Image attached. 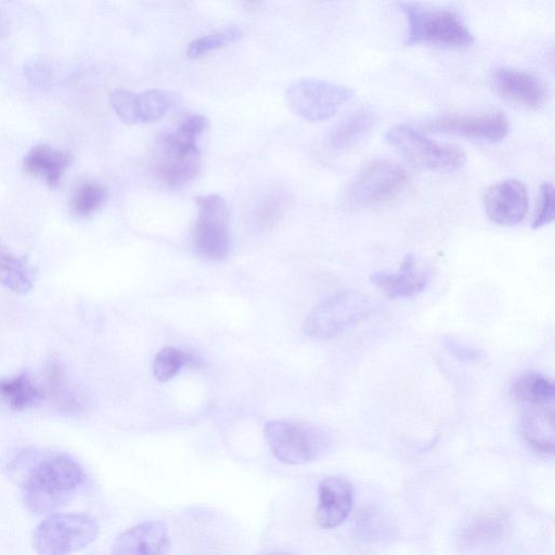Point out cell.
<instances>
[{"label":"cell","mask_w":555,"mask_h":555,"mask_svg":"<svg viewBox=\"0 0 555 555\" xmlns=\"http://www.w3.org/2000/svg\"><path fill=\"white\" fill-rule=\"evenodd\" d=\"M4 470L20 489L25 507L36 515L67 504L87 481L82 466L73 456L52 450H20L7 461Z\"/></svg>","instance_id":"cell-1"},{"label":"cell","mask_w":555,"mask_h":555,"mask_svg":"<svg viewBox=\"0 0 555 555\" xmlns=\"http://www.w3.org/2000/svg\"><path fill=\"white\" fill-rule=\"evenodd\" d=\"M207 125L205 116L191 114L160 138L156 172L165 184L181 188L196 178L201 169L198 140Z\"/></svg>","instance_id":"cell-2"},{"label":"cell","mask_w":555,"mask_h":555,"mask_svg":"<svg viewBox=\"0 0 555 555\" xmlns=\"http://www.w3.org/2000/svg\"><path fill=\"white\" fill-rule=\"evenodd\" d=\"M398 4L408 21L406 44L464 48L473 43V34L456 12L418 2Z\"/></svg>","instance_id":"cell-3"},{"label":"cell","mask_w":555,"mask_h":555,"mask_svg":"<svg viewBox=\"0 0 555 555\" xmlns=\"http://www.w3.org/2000/svg\"><path fill=\"white\" fill-rule=\"evenodd\" d=\"M385 140L405 162L421 170L454 171L466 160L460 146L436 142L408 124L388 129Z\"/></svg>","instance_id":"cell-4"},{"label":"cell","mask_w":555,"mask_h":555,"mask_svg":"<svg viewBox=\"0 0 555 555\" xmlns=\"http://www.w3.org/2000/svg\"><path fill=\"white\" fill-rule=\"evenodd\" d=\"M99 534L96 520L86 513H52L35 528L33 546L37 555H70Z\"/></svg>","instance_id":"cell-5"},{"label":"cell","mask_w":555,"mask_h":555,"mask_svg":"<svg viewBox=\"0 0 555 555\" xmlns=\"http://www.w3.org/2000/svg\"><path fill=\"white\" fill-rule=\"evenodd\" d=\"M373 310L370 297L359 291H343L324 299L307 315L305 333L317 339H330L357 324Z\"/></svg>","instance_id":"cell-6"},{"label":"cell","mask_w":555,"mask_h":555,"mask_svg":"<svg viewBox=\"0 0 555 555\" xmlns=\"http://www.w3.org/2000/svg\"><path fill=\"white\" fill-rule=\"evenodd\" d=\"M353 98L349 87L317 78L298 79L286 92L291 109L308 121L331 118Z\"/></svg>","instance_id":"cell-7"},{"label":"cell","mask_w":555,"mask_h":555,"mask_svg":"<svg viewBox=\"0 0 555 555\" xmlns=\"http://www.w3.org/2000/svg\"><path fill=\"white\" fill-rule=\"evenodd\" d=\"M408 173L398 163L376 158L366 163L346 191L348 204L372 207L395 197L406 184Z\"/></svg>","instance_id":"cell-8"},{"label":"cell","mask_w":555,"mask_h":555,"mask_svg":"<svg viewBox=\"0 0 555 555\" xmlns=\"http://www.w3.org/2000/svg\"><path fill=\"white\" fill-rule=\"evenodd\" d=\"M263 433L272 454L286 464L313 461L327 446V438L322 431L298 422L271 421L266 424Z\"/></svg>","instance_id":"cell-9"},{"label":"cell","mask_w":555,"mask_h":555,"mask_svg":"<svg viewBox=\"0 0 555 555\" xmlns=\"http://www.w3.org/2000/svg\"><path fill=\"white\" fill-rule=\"evenodd\" d=\"M196 205L194 246L201 255L209 259H223L230 248L227 202L218 194H206L196 197Z\"/></svg>","instance_id":"cell-10"},{"label":"cell","mask_w":555,"mask_h":555,"mask_svg":"<svg viewBox=\"0 0 555 555\" xmlns=\"http://www.w3.org/2000/svg\"><path fill=\"white\" fill-rule=\"evenodd\" d=\"M111 105L117 117L126 124H153L163 119L172 108L175 94L157 88L142 92L117 89L111 94Z\"/></svg>","instance_id":"cell-11"},{"label":"cell","mask_w":555,"mask_h":555,"mask_svg":"<svg viewBox=\"0 0 555 555\" xmlns=\"http://www.w3.org/2000/svg\"><path fill=\"white\" fill-rule=\"evenodd\" d=\"M424 127L430 131L451 133L482 142H496L508 132V120L496 111L474 115H447L429 120Z\"/></svg>","instance_id":"cell-12"},{"label":"cell","mask_w":555,"mask_h":555,"mask_svg":"<svg viewBox=\"0 0 555 555\" xmlns=\"http://www.w3.org/2000/svg\"><path fill=\"white\" fill-rule=\"evenodd\" d=\"M430 267L413 254L404 257L398 272H374L371 281L387 298H410L421 294L430 281Z\"/></svg>","instance_id":"cell-13"},{"label":"cell","mask_w":555,"mask_h":555,"mask_svg":"<svg viewBox=\"0 0 555 555\" xmlns=\"http://www.w3.org/2000/svg\"><path fill=\"white\" fill-rule=\"evenodd\" d=\"M528 192L516 179H506L489 186L483 196L488 218L501 225L520 222L528 210Z\"/></svg>","instance_id":"cell-14"},{"label":"cell","mask_w":555,"mask_h":555,"mask_svg":"<svg viewBox=\"0 0 555 555\" xmlns=\"http://www.w3.org/2000/svg\"><path fill=\"white\" fill-rule=\"evenodd\" d=\"M496 92L504 99L528 107L538 108L546 99L544 85L532 74L512 67H498L491 74Z\"/></svg>","instance_id":"cell-15"},{"label":"cell","mask_w":555,"mask_h":555,"mask_svg":"<svg viewBox=\"0 0 555 555\" xmlns=\"http://www.w3.org/2000/svg\"><path fill=\"white\" fill-rule=\"evenodd\" d=\"M169 547L166 525L159 520H147L118 534L111 555H164Z\"/></svg>","instance_id":"cell-16"},{"label":"cell","mask_w":555,"mask_h":555,"mask_svg":"<svg viewBox=\"0 0 555 555\" xmlns=\"http://www.w3.org/2000/svg\"><path fill=\"white\" fill-rule=\"evenodd\" d=\"M319 502L315 508V521L325 529L339 526L352 507V488L340 477H326L318 489Z\"/></svg>","instance_id":"cell-17"},{"label":"cell","mask_w":555,"mask_h":555,"mask_svg":"<svg viewBox=\"0 0 555 555\" xmlns=\"http://www.w3.org/2000/svg\"><path fill=\"white\" fill-rule=\"evenodd\" d=\"M377 117V112L371 106H361L348 113L327 132L326 147L334 153L354 149L371 134Z\"/></svg>","instance_id":"cell-18"},{"label":"cell","mask_w":555,"mask_h":555,"mask_svg":"<svg viewBox=\"0 0 555 555\" xmlns=\"http://www.w3.org/2000/svg\"><path fill=\"white\" fill-rule=\"evenodd\" d=\"M41 389L43 398L61 412L78 413L85 406L81 395L72 387L62 362L54 356L44 362Z\"/></svg>","instance_id":"cell-19"},{"label":"cell","mask_w":555,"mask_h":555,"mask_svg":"<svg viewBox=\"0 0 555 555\" xmlns=\"http://www.w3.org/2000/svg\"><path fill=\"white\" fill-rule=\"evenodd\" d=\"M519 433L533 450L552 455L555 444L553 408L529 406L520 417Z\"/></svg>","instance_id":"cell-20"},{"label":"cell","mask_w":555,"mask_h":555,"mask_svg":"<svg viewBox=\"0 0 555 555\" xmlns=\"http://www.w3.org/2000/svg\"><path fill=\"white\" fill-rule=\"evenodd\" d=\"M70 162L68 152L48 144H38L25 155L23 167L26 172L44 180L53 188L60 183Z\"/></svg>","instance_id":"cell-21"},{"label":"cell","mask_w":555,"mask_h":555,"mask_svg":"<svg viewBox=\"0 0 555 555\" xmlns=\"http://www.w3.org/2000/svg\"><path fill=\"white\" fill-rule=\"evenodd\" d=\"M42 400H44L42 389L28 372L0 378V401L11 410H28Z\"/></svg>","instance_id":"cell-22"},{"label":"cell","mask_w":555,"mask_h":555,"mask_svg":"<svg viewBox=\"0 0 555 555\" xmlns=\"http://www.w3.org/2000/svg\"><path fill=\"white\" fill-rule=\"evenodd\" d=\"M0 285L16 294H25L34 285L33 268L24 257L15 255L1 240Z\"/></svg>","instance_id":"cell-23"},{"label":"cell","mask_w":555,"mask_h":555,"mask_svg":"<svg viewBox=\"0 0 555 555\" xmlns=\"http://www.w3.org/2000/svg\"><path fill=\"white\" fill-rule=\"evenodd\" d=\"M511 393L529 406H552L555 391L551 378L538 372H527L514 380Z\"/></svg>","instance_id":"cell-24"},{"label":"cell","mask_w":555,"mask_h":555,"mask_svg":"<svg viewBox=\"0 0 555 555\" xmlns=\"http://www.w3.org/2000/svg\"><path fill=\"white\" fill-rule=\"evenodd\" d=\"M288 194L284 189L273 188L266 191L258 199L255 219L259 227L271 228L282 217L288 204Z\"/></svg>","instance_id":"cell-25"},{"label":"cell","mask_w":555,"mask_h":555,"mask_svg":"<svg viewBox=\"0 0 555 555\" xmlns=\"http://www.w3.org/2000/svg\"><path fill=\"white\" fill-rule=\"evenodd\" d=\"M243 36V30L237 25H230L222 30L202 36L190 42L186 55L190 59H198L210 51L222 48L236 41Z\"/></svg>","instance_id":"cell-26"},{"label":"cell","mask_w":555,"mask_h":555,"mask_svg":"<svg viewBox=\"0 0 555 555\" xmlns=\"http://www.w3.org/2000/svg\"><path fill=\"white\" fill-rule=\"evenodd\" d=\"M105 199V188L95 182H86L74 193L72 209L79 217H88L95 212Z\"/></svg>","instance_id":"cell-27"},{"label":"cell","mask_w":555,"mask_h":555,"mask_svg":"<svg viewBox=\"0 0 555 555\" xmlns=\"http://www.w3.org/2000/svg\"><path fill=\"white\" fill-rule=\"evenodd\" d=\"M505 530L501 517L488 515L475 520L466 530L465 540L469 544H485L500 539Z\"/></svg>","instance_id":"cell-28"},{"label":"cell","mask_w":555,"mask_h":555,"mask_svg":"<svg viewBox=\"0 0 555 555\" xmlns=\"http://www.w3.org/2000/svg\"><path fill=\"white\" fill-rule=\"evenodd\" d=\"M184 360V351L172 347L163 348L154 358L153 374L159 382H167L178 373Z\"/></svg>","instance_id":"cell-29"},{"label":"cell","mask_w":555,"mask_h":555,"mask_svg":"<svg viewBox=\"0 0 555 555\" xmlns=\"http://www.w3.org/2000/svg\"><path fill=\"white\" fill-rule=\"evenodd\" d=\"M554 219V188L551 182H544L539 192L538 204L532 218V228L539 229Z\"/></svg>","instance_id":"cell-30"},{"label":"cell","mask_w":555,"mask_h":555,"mask_svg":"<svg viewBox=\"0 0 555 555\" xmlns=\"http://www.w3.org/2000/svg\"><path fill=\"white\" fill-rule=\"evenodd\" d=\"M443 346L454 358L462 361H475L481 357V351L460 343L452 337H444Z\"/></svg>","instance_id":"cell-31"},{"label":"cell","mask_w":555,"mask_h":555,"mask_svg":"<svg viewBox=\"0 0 555 555\" xmlns=\"http://www.w3.org/2000/svg\"><path fill=\"white\" fill-rule=\"evenodd\" d=\"M48 69L41 63H33L27 67V75L30 79H34L35 83H43V78L48 76Z\"/></svg>","instance_id":"cell-32"},{"label":"cell","mask_w":555,"mask_h":555,"mask_svg":"<svg viewBox=\"0 0 555 555\" xmlns=\"http://www.w3.org/2000/svg\"><path fill=\"white\" fill-rule=\"evenodd\" d=\"M8 20L4 13L0 10V37L8 33Z\"/></svg>","instance_id":"cell-33"},{"label":"cell","mask_w":555,"mask_h":555,"mask_svg":"<svg viewBox=\"0 0 555 555\" xmlns=\"http://www.w3.org/2000/svg\"><path fill=\"white\" fill-rule=\"evenodd\" d=\"M268 555H292V554L285 553V552H274V553H270Z\"/></svg>","instance_id":"cell-34"}]
</instances>
